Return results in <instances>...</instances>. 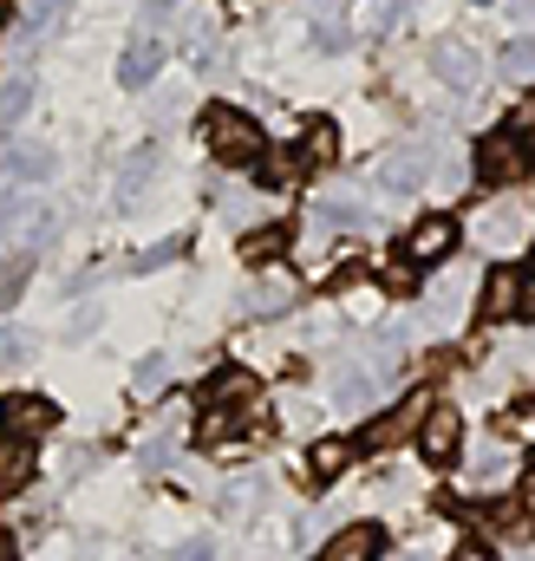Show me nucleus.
<instances>
[{
    "instance_id": "obj_6",
    "label": "nucleus",
    "mask_w": 535,
    "mask_h": 561,
    "mask_svg": "<svg viewBox=\"0 0 535 561\" xmlns=\"http://www.w3.org/2000/svg\"><path fill=\"white\" fill-rule=\"evenodd\" d=\"M418 444H424L431 463H451V457L464 450V412H457V405H431L424 424H418Z\"/></svg>"
},
{
    "instance_id": "obj_14",
    "label": "nucleus",
    "mask_w": 535,
    "mask_h": 561,
    "mask_svg": "<svg viewBox=\"0 0 535 561\" xmlns=\"http://www.w3.org/2000/svg\"><path fill=\"white\" fill-rule=\"evenodd\" d=\"M431 72L451 79V85H470V79H477V53L457 46V39H444V46H431Z\"/></svg>"
},
{
    "instance_id": "obj_22",
    "label": "nucleus",
    "mask_w": 535,
    "mask_h": 561,
    "mask_svg": "<svg viewBox=\"0 0 535 561\" xmlns=\"http://www.w3.org/2000/svg\"><path fill=\"white\" fill-rule=\"evenodd\" d=\"M26 99H33V79H13V85H0V118L13 125V118L26 112Z\"/></svg>"
},
{
    "instance_id": "obj_7",
    "label": "nucleus",
    "mask_w": 535,
    "mask_h": 561,
    "mask_svg": "<svg viewBox=\"0 0 535 561\" xmlns=\"http://www.w3.org/2000/svg\"><path fill=\"white\" fill-rule=\"evenodd\" d=\"M249 405H255V373L223 366L203 379V412H249Z\"/></svg>"
},
{
    "instance_id": "obj_29",
    "label": "nucleus",
    "mask_w": 535,
    "mask_h": 561,
    "mask_svg": "<svg viewBox=\"0 0 535 561\" xmlns=\"http://www.w3.org/2000/svg\"><path fill=\"white\" fill-rule=\"evenodd\" d=\"M177 561H209V549H183Z\"/></svg>"
},
{
    "instance_id": "obj_18",
    "label": "nucleus",
    "mask_w": 535,
    "mask_h": 561,
    "mask_svg": "<svg viewBox=\"0 0 535 561\" xmlns=\"http://www.w3.org/2000/svg\"><path fill=\"white\" fill-rule=\"evenodd\" d=\"M503 523H530V529H535V470H523V483H516V496H510Z\"/></svg>"
},
{
    "instance_id": "obj_23",
    "label": "nucleus",
    "mask_w": 535,
    "mask_h": 561,
    "mask_svg": "<svg viewBox=\"0 0 535 561\" xmlns=\"http://www.w3.org/2000/svg\"><path fill=\"white\" fill-rule=\"evenodd\" d=\"M314 222L320 229H346V222H360V209L353 203H314Z\"/></svg>"
},
{
    "instance_id": "obj_20",
    "label": "nucleus",
    "mask_w": 535,
    "mask_h": 561,
    "mask_svg": "<svg viewBox=\"0 0 535 561\" xmlns=\"http://www.w3.org/2000/svg\"><path fill=\"white\" fill-rule=\"evenodd\" d=\"M287 300H294V280H287V275H268L262 287H255V307H262V313L287 307Z\"/></svg>"
},
{
    "instance_id": "obj_21",
    "label": "nucleus",
    "mask_w": 535,
    "mask_h": 561,
    "mask_svg": "<svg viewBox=\"0 0 535 561\" xmlns=\"http://www.w3.org/2000/svg\"><path fill=\"white\" fill-rule=\"evenodd\" d=\"M503 72H516V79H530L535 72V39H516V46H503V59H497Z\"/></svg>"
},
{
    "instance_id": "obj_10",
    "label": "nucleus",
    "mask_w": 535,
    "mask_h": 561,
    "mask_svg": "<svg viewBox=\"0 0 535 561\" xmlns=\"http://www.w3.org/2000/svg\"><path fill=\"white\" fill-rule=\"evenodd\" d=\"M516 294H523V275L516 268H490L483 275V294H477V320H510L516 313Z\"/></svg>"
},
{
    "instance_id": "obj_27",
    "label": "nucleus",
    "mask_w": 535,
    "mask_h": 561,
    "mask_svg": "<svg viewBox=\"0 0 535 561\" xmlns=\"http://www.w3.org/2000/svg\"><path fill=\"white\" fill-rule=\"evenodd\" d=\"M451 561H497V556H490L483 542H464V549H457V556H451Z\"/></svg>"
},
{
    "instance_id": "obj_5",
    "label": "nucleus",
    "mask_w": 535,
    "mask_h": 561,
    "mask_svg": "<svg viewBox=\"0 0 535 561\" xmlns=\"http://www.w3.org/2000/svg\"><path fill=\"white\" fill-rule=\"evenodd\" d=\"M451 249H457V222H451V216H418V222L405 229V262H411V268H437Z\"/></svg>"
},
{
    "instance_id": "obj_16",
    "label": "nucleus",
    "mask_w": 535,
    "mask_h": 561,
    "mask_svg": "<svg viewBox=\"0 0 535 561\" xmlns=\"http://www.w3.org/2000/svg\"><path fill=\"white\" fill-rule=\"evenodd\" d=\"M281 249H287V222H262L242 236V262H274Z\"/></svg>"
},
{
    "instance_id": "obj_13",
    "label": "nucleus",
    "mask_w": 535,
    "mask_h": 561,
    "mask_svg": "<svg viewBox=\"0 0 535 561\" xmlns=\"http://www.w3.org/2000/svg\"><path fill=\"white\" fill-rule=\"evenodd\" d=\"M346 463H353V444H346V437H320V444L307 450V477H314V483L346 477Z\"/></svg>"
},
{
    "instance_id": "obj_3",
    "label": "nucleus",
    "mask_w": 535,
    "mask_h": 561,
    "mask_svg": "<svg viewBox=\"0 0 535 561\" xmlns=\"http://www.w3.org/2000/svg\"><path fill=\"white\" fill-rule=\"evenodd\" d=\"M53 431H59V405H53V399H39V392H7V399H0V437L39 444V437H53Z\"/></svg>"
},
{
    "instance_id": "obj_24",
    "label": "nucleus",
    "mask_w": 535,
    "mask_h": 561,
    "mask_svg": "<svg viewBox=\"0 0 535 561\" xmlns=\"http://www.w3.org/2000/svg\"><path fill=\"white\" fill-rule=\"evenodd\" d=\"M294 176H300V163H294V150H274V157L262 163V183H294Z\"/></svg>"
},
{
    "instance_id": "obj_2",
    "label": "nucleus",
    "mask_w": 535,
    "mask_h": 561,
    "mask_svg": "<svg viewBox=\"0 0 535 561\" xmlns=\"http://www.w3.org/2000/svg\"><path fill=\"white\" fill-rule=\"evenodd\" d=\"M523 176H530V138H523V131H490V138H477V183L516 190Z\"/></svg>"
},
{
    "instance_id": "obj_1",
    "label": "nucleus",
    "mask_w": 535,
    "mask_h": 561,
    "mask_svg": "<svg viewBox=\"0 0 535 561\" xmlns=\"http://www.w3.org/2000/svg\"><path fill=\"white\" fill-rule=\"evenodd\" d=\"M203 144H209V157L216 163H262V125L249 118V112H236V105H209L203 112Z\"/></svg>"
},
{
    "instance_id": "obj_15",
    "label": "nucleus",
    "mask_w": 535,
    "mask_h": 561,
    "mask_svg": "<svg viewBox=\"0 0 535 561\" xmlns=\"http://www.w3.org/2000/svg\"><path fill=\"white\" fill-rule=\"evenodd\" d=\"M0 170L33 183V176H53V157H46L39 144H7V150H0Z\"/></svg>"
},
{
    "instance_id": "obj_12",
    "label": "nucleus",
    "mask_w": 535,
    "mask_h": 561,
    "mask_svg": "<svg viewBox=\"0 0 535 561\" xmlns=\"http://www.w3.org/2000/svg\"><path fill=\"white\" fill-rule=\"evenodd\" d=\"M26 483H33V444L0 437V503H7V496H20Z\"/></svg>"
},
{
    "instance_id": "obj_17",
    "label": "nucleus",
    "mask_w": 535,
    "mask_h": 561,
    "mask_svg": "<svg viewBox=\"0 0 535 561\" xmlns=\"http://www.w3.org/2000/svg\"><path fill=\"white\" fill-rule=\"evenodd\" d=\"M157 66H163V46L157 39H137L132 53H125V85H150Z\"/></svg>"
},
{
    "instance_id": "obj_9",
    "label": "nucleus",
    "mask_w": 535,
    "mask_h": 561,
    "mask_svg": "<svg viewBox=\"0 0 535 561\" xmlns=\"http://www.w3.org/2000/svg\"><path fill=\"white\" fill-rule=\"evenodd\" d=\"M340 157V131H333V118H307V131L294 144V163H300V176H314V170H327Z\"/></svg>"
},
{
    "instance_id": "obj_26",
    "label": "nucleus",
    "mask_w": 535,
    "mask_h": 561,
    "mask_svg": "<svg viewBox=\"0 0 535 561\" xmlns=\"http://www.w3.org/2000/svg\"><path fill=\"white\" fill-rule=\"evenodd\" d=\"M516 313H523V320H535V280H523V294H516Z\"/></svg>"
},
{
    "instance_id": "obj_30",
    "label": "nucleus",
    "mask_w": 535,
    "mask_h": 561,
    "mask_svg": "<svg viewBox=\"0 0 535 561\" xmlns=\"http://www.w3.org/2000/svg\"><path fill=\"white\" fill-rule=\"evenodd\" d=\"M523 125H535V92H530V105H523Z\"/></svg>"
},
{
    "instance_id": "obj_28",
    "label": "nucleus",
    "mask_w": 535,
    "mask_h": 561,
    "mask_svg": "<svg viewBox=\"0 0 535 561\" xmlns=\"http://www.w3.org/2000/svg\"><path fill=\"white\" fill-rule=\"evenodd\" d=\"M0 561H13V536L7 529H0Z\"/></svg>"
},
{
    "instance_id": "obj_19",
    "label": "nucleus",
    "mask_w": 535,
    "mask_h": 561,
    "mask_svg": "<svg viewBox=\"0 0 535 561\" xmlns=\"http://www.w3.org/2000/svg\"><path fill=\"white\" fill-rule=\"evenodd\" d=\"M26 268H33V255H13V262H0V307H13V300H20Z\"/></svg>"
},
{
    "instance_id": "obj_8",
    "label": "nucleus",
    "mask_w": 535,
    "mask_h": 561,
    "mask_svg": "<svg viewBox=\"0 0 535 561\" xmlns=\"http://www.w3.org/2000/svg\"><path fill=\"white\" fill-rule=\"evenodd\" d=\"M379 523H346L333 542H320V556L314 561H379Z\"/></svg>"
},
{
    "instance_id": "obj_4",
    "label": "nucleus",
    "mask_w": 535,
    "mask_h": 561,
    "mask_svg": "<svg viewBox=\"0 0 535 561\" xmlns=\"http://www.w3.org/2000/svg\"><path fill=\"white\" fill-rule=\"evenodd\" d=\"M424 412H431V399H424V392H405L392 412L366 419V431H360V450H392V444H405V437H418Z\"/></svg>"
},
{
    "instance_id": "obj_11",
    "label": "nucleus",
    "mask_w": 535,
    "mask_h": 561,
    "mask_svg": "<svg viewBox=\"0 0 535 561\" xmlns=\"http://www.w3.org/2000/svg\"><path fill=\"white\" fill-rule=\"evenodd\" d=\"M523 222H530V209H523V203L510 196V203H497V209H483V222H477V236H483L490 249H510V242H523V236H530Z\"/></svg>"
},
{
    "instance_id": "obj_31",
    "label": "nucleus",
    "mask_w": 535,
    "mask_h": 561,
    "mask_svg": "<svg viewBox=\"0 0 535 561\" xmlns=\"http://www.w3.org/2000/svg\"><path fill=\"white\" fill-rule=\"evenodd\" d=\"M7 20H13V7H7V0H0V26H7Z\"/></svg>"
},
{
    "instance_id": "obj_25",
    "label": "nucleus",
    "mask_w": 535,
    "mask_h": 561,
    "mask_svg": "<svg viewBox=\"0 0 535 561\" xmlns=\"http://www.w3.org/2000/svg\"><path fill=\"white\" fill-rule=\"evenodd\" d=\"M0 359H26V340H20V327H7V333H0Z\"/></svg>"
}]
</instances>
